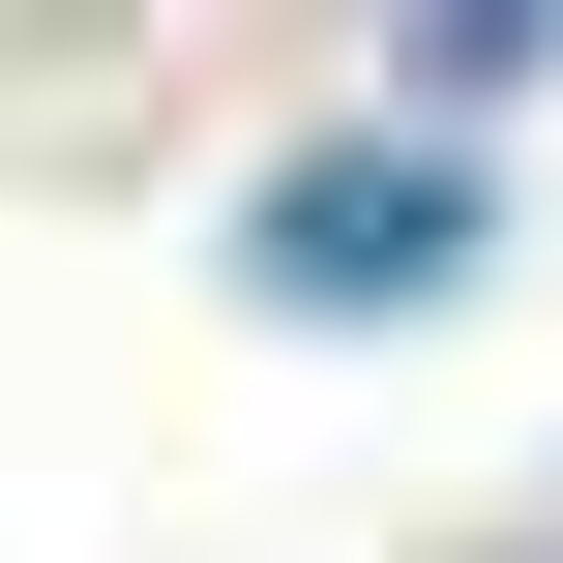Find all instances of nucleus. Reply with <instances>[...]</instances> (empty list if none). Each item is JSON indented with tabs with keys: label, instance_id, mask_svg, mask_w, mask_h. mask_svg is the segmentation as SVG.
Wrapping results in <instances>:
<instances>
[{
	"label": "nucleus",
	"instance_id": "obj_1",
	"mask_svg": "<svg viewBox=\"0 0 563 563\" xmlns=\"http://www.w3.org/2000/svg\"><path fill=\"white\" fill-rule=\"evenodd\" d=\"M445 267H475V178L445 148H297L238 208V297H297V327H416Z\"/></svg>",
	"mask_w": 563,
	"mask_h": 563
}]
</instances>
